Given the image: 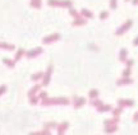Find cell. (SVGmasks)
<instances>
[{
    "label": "cell",
    "instance_id": "obj_1",
    "mask_svg": "<svg viewBox=\"0 0 138 135\" xmlns=\"http://www.w3.org/2000/svg\"><path fill=\"white\" fill-rule=\"evenodd\" d=\"M4 89H5V88H4V87H1V88H0V92H3Z\"/></svg>",
    "mask_w": 138,
    "mask_h": 135
}]
</instances>
